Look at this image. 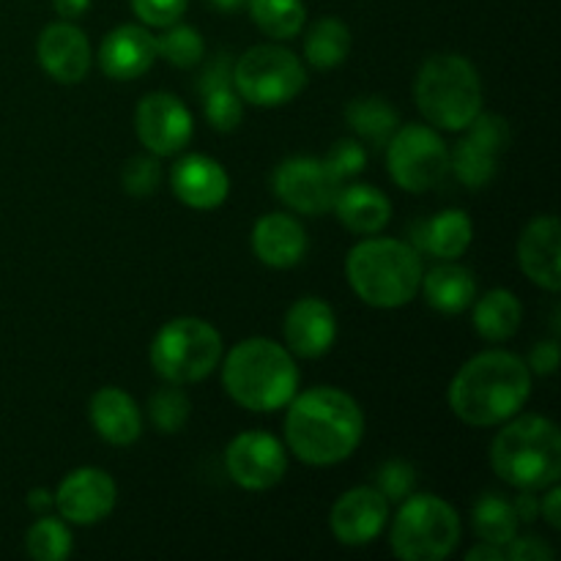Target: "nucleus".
Returning <instances> with one entry per match:
<instances>
[{
  "instance_id": "obj_37",
  "label": "nucleus",
  "mask_w": 561,
  "mask_h": 561,
  "mask_svg": "<svg viewBox=\"0 0 561 561\" xmlns=\"http://www.w3.org/2000/svg\"><path fill=\"white\" fill-rule=\"evenodd\" d=\"M376 488L387 496V502H403L414 493L416 488V474H414V466L405 463V460H389L378 469L376 477Z\"/></svg>"
},
{
  "instance_id": "obj_14",
  "label": "nucleus",
  "mask_w": 561,
  "mask_h": 561,
  "mask_svg": "<svg viewBox=\"0 0 561 561\" xmlns=\"http://www.w3.org/2000/svg\"><path fill=\"white\" fill-rule=\"evenodd\" d=\"M135 129L146 151L153 157H173L190 146L195 135L192 113L173 93H148L140 99L135 113Z\"/></svg>"
},
{
  "instance_id": "obj_11",
  "label": "nucleus",
  "mask_w": 561,
  "mask_h": 561,
  "mask_svg": "<svg viewBox=\"0 0 561 561\" xmlns=\"http://www.w3.org/2000/svg\"><path fill=\"white\" fill-rule=\"evenodd\" d=\"M455 151L449 153V170L469 190H482L496 175L499 162L510 146V124L496 113H480L469 126Z\"/></svg>"
},
{
  "instance_id": "obj_5",
  "label": "nucleus",
  "mask_w": 561,
  "mask_h": 561,
  "mask_svg": "<svg viewBox=\"0 0 561 561\" xmlns=\"http://www.w3.org/2000/svg\"><path fill=\"white\" fill-rule=\"evenodd\" d=\"M491 466L518 491H546L561 477L559 427L537 414L507 422L491 444Z\"/></svg>"
},
{
  "instance_id": "obj_35",
  "label": "nucleus",
  "mask_w": 561,
  "mask_h": 561,
  "mask_svg": "<svg viewBox=\"0 0 561 561\" xmlns=\"http://www.w3.org/2000/svg\"><path fill=\"white\" fill-rule=\"evenodd\" d=\"M148 414H151L153 427L159 433H179L190 420V398L181 392L179 383L157 389L148 403Z\"/></svg>"
},
{
  "instance_id": "obj_7",
  "label": "nucleus",
  "mask_w": 561,
  "mask_h": 561,
  "mask_svg": "<svg viewBox=\"0 0 561 561\" xmlns=\"http://www.w3.org/2000/svg\"><path fill=\"white\" fill-rule=\"evenodd\" d=\"M389 542L394 557L403 561H442L458 548L460 518L444 499L411 493L400 502Z\"/></svg>"
},
{
  "instance_id": "obj_40",
  "label": "nucleus",
  "mask_w": 561,
  "mask_h": 561,
  "mask_svg": "<svg viewBox=\"0 0 561 561\" xmlns=\"http://www.w3.org/2000/svg\"><path fill=\"white\" fill-rule=\"evenodd\" d=\"M504 557L510 561H551L557 553H553V548L548 546L546 540H540V537L515 535L513 540L504 546Z\"/></svg>"
},
{
  "instance_id": "obj_44",
  "label": "nucleus",
  "mask_w": 561,
  "mask_h": 561,
  "mask_svg": "<svg viewBox=\"0 0 561 561\" xmlns=\"http://www.w3.org/2000/svg\"><path fill=\"white\" fill-rule=\"evenodd\" d=\"M504 548L502 546H493V542H480L477 548H471L466 553V561H504Z\"/></svg>"
},
{
  "instance_id": "obj_36",
  "label": "nucleus",
  "mask_w": 561,
  "mask_h": 561,
  "mask_svg": "<svg viewBox=\"0 0 561 561\" xmlns=\"http://www.w3.org/2000/svg\"><path fill=\"white\" fill-rule=\"evenodd\" d=\"M121 184H124V190L131 197H148L162 184V168H159V162L153 157H131L124 164Z\"/></svg>"
},
{
  "instance_id": "obj_3",
  "label": "nucleus",
  "mask_w": 561,
  "mask_h": 561,
  "mask_svg": "<svg viewBox=\"0 0 561 561\" xmlns=\"http://www.w3.org/2000/svg\"><path fill=\"white\" fill-rule=\"evenodd\" d=\"M299 367L285 345L268 337L241 340L222 365L225 392L247 411H279L299 392Z\"/></svg>"
},
{
  "instance_id": "obj_47",
  "label": "nucleus",
  "mask_w": 561,
  "mask_h": 561,
  "mask_svg": "<svg viewBox=\"0 0 561 561\" xmlns=\"http://www.w3.org/2000/svg\"><path fill=\"white\" fill-rule=\"evenodd\" d=\"M206 3L214 5V9H219V11H236V9H241L247 0H206Z\"/></svg>"
},
{
  "instance_id": "obj_20",
  "label": "nucleus",
  "mask_w": 561,
  "mask_h": 561,
  "mask_svg": "<svg viewBox=\"0 0 561 561\" xmlns=\"http://www.w3.org/2000/svg\"><path fill=\"white\" fill-rule=\"evenodd\" d=\"M157 36L142 25H118L104 36L99 47V66L110 80H137L157 60Z\"/></svg>"
},
{
  "instance_id": "obj_4",
  "label": "nucleus",
  "mask_w": 561,
  "mask_h": 561,
  "mask_svg": "<svg viewBox=\"0 0 561 561\" xmlns=\"http://www.w3.org/2000/svg\"><path fill=\"white\" fill-rule=\"evenodd\" d=\"M422 257L400 239H365L348 252L345 274L365 305L398 310L420 294Z\"/></svg>"
},
{
  "instance_id": "obj_45",
  "label": "nucleus",
  "mask_w": 561,
  "mask_h": 561,
  "mask_svg": "<svg viewBox=\"0 0 561 561\" xmlns=\"http://www.w3.org/2000/svg\"><path fill=\"white\" fill-rule=\"evenodd\" d=\"M53 5L64 20H77L91 9V0H53Z\"/></svg>"
},
{
  "instance_id": "obj_34",
  "label": "nucleus",
  "mask_w": 561,
  "mask_h": 561,
  "mask_svg": "<svg viewBox=\"0 0 561 561\" xmlns=\"http://www.w3.org/2000/svg\"><path fill=\"white\" fill-rule=\"evenodd\" d=\"M27 557L36 561H64L71 557V531L64 518H38L25 537Z\"/></svg>"
},
{
  "instance_id": "obj_12",
  "label": "nucleus",
  "mask_w": 561,
  "mask_h": 561,
  "mask_svg": "<svg viewBox=\"0 0 561 561\" xmlns=\"http://www.w3.org/2000/svg\"><path fill=\"white\" fill-rule=\"evenodd\" d=\"M274 195L294 211L318 217L332 211L340 192V179L327 168L323 159L290 157L274 170Z\"/></svg>"
},
{
  "instance_id": "obj_13",
  "label": "nucleus",
  "mask_w": 561,
  "mask_h": 561,
  "mask_svg": "<svg viewBox=\"0 0 561 561\" xmlns=\"http://www.w3.org/2000/svg\"><path fill=\"white\" fill-rule=\"evenodd\" d=\"M228 477L244 491H268L288 471L283 442L266 431L239 433L225 449Z\"/></svg>"
},
{
  "instance_id": "obj_28",
  "label": "nucleus",
  "mask_w": 561,
  "mask_h": 561,
  "mask_svg": "<svg viewBox=\"0 0 561 561\" xmlns=\"http://www.w3.org/2000/svg\"><path fill=\"white\" fill-rule=\"evenodd\" d=\"M524 307L513 290H488L474 305V329L488 343H504L520 329Z\"/></svg>"
},
{
  "instance_id": "obj_22",
  "label": "nucleus",
  "mask_w": 561,
  "mask_h": 561,
  "mask_svg": "<svg viewBox=\"0 0 561 561\" xmlns=\"http://www.w3.org/2000/svg\"><path fill=\"white\" fill-rule=\"evenodd\" d=\"M252 250L266 266L290 268L305 257L307 233L290 214H266L252 228Z\"/></svg>"
},
{
  "instance_id": "obj_9",
  "label": "nucleus",
  "mask_w": 561,
  "mask_h": 561,
  "mask_svg": "<svg viewBox=\"0 0 561 561\" xmlns=\"http://www.w3.org/2000/svg\"><path fill=\"white\" fill-rule=\"evenodd\" d=\"M233 85L255 107H283L305 91L307 71L290 49L257 44L233 64Z\"/></svg>"
},
{
  "instance_id": "obj_6",
  "label": "nucleus",
  "mask_w": 561,
  "mask_h": 561,
  "mask_svg": "<svg viewBox=\"0 0 561 561\" xmlns=\"http://www.w3.org/2000/svg\"><path fill=\"white\" fill-rule=\"evenodd\" d=\"M414 99L433 126L463 131L482 113L480 75L463 55H431L416 75Z\"/></svg>"
},
{
  "instance_id": "obj_15",
  "label": "nucleus",
  "mask_w": 561,
  "mask_h": 561,
  "mask_svg": "<svg viewBox=\"0 0 561 561\" xmlns=\"http://www.w3.org/2000/svg\"><path fill=\"white\" fill-rule=\"evenodd\" d=\"M389 524V502L376 485L351 488L348 493L334 502L329 526H332L334 540L343 546L359 548L370 546L381 537Z\"/></svg>"
},
{
  "instance_id": "obj_24",
  "label": "nucleus",
  "mask_w": 561,
  "mask_h": 561,
  "mask_svg": "<svg viewBox=\"0 0 561 561\" xmlns=\"http://www.w3.org/2000/svg\"><path fill=\"white\" fill-rule=\"evenodd\" d=\"M201 96L203 113L214 129H239L241 118H244V99L239 96L233 85V66H230L228 55H219L211 60V66H206L201 77Z\"/></svg>"
},
{
  "instance_id": "obj_10",
  "label": "nucleus",
  "mask_w": 561,
  "mask_h": 561,
  "mask_svg": "<svg viewBox=\"0 0 561 561\" xmlns=\"http://www.w3.org/2000/svg\"><path fill=\"white\" fill-rule=\"evenodd\" d=\"M387 164L400 190L420 195L447 179L449 148L431 126H398L387 142Z\"/></svg>"
},
{
  "instance_id": "obj_25",
  "label": "nucleus",
  "mask_w": 561,
  "mask_h": 561,
  "mask_svg": "<svg viewBox=\"0 0 561 561\" xmlns=\"http://www.w3.org/2000/svg\"><path fill=\"white\" fill-rule=\"evenodd\" d=\"M471 239H474V225L460 208H447L414 228V250L427 252L438 261H458L469 250Z\"/></svg>"
},
{
  "instance_id": "obj_2",
  "label": "nucleus",
  "mask_w": 561,
  "mask_h": 561,
  "mask_svg": "<svg viewBox=\"0 0 561 561\" xmlns=\"http://www.w3.org/2000/svg\"><path fill=\"white\" fill-rule=\"evenodd\" d=\"M531 394V370L510 351H482L471 356L449 383V409L474 427L513 420Z\"/></svg>"
},
{
  "instance_id": "obj_46",
  "label": "nucleus",
  "mask_w": 561,
  "mask_h": 561,
  "mask_svg": "<svg viewBox=\"0 0 561 561\" xmlns=\"http://www.w3.org/2000/svg\"><path fill=\"white\" fill-rule=\"evenodd\" d=\"M27 507L33 510V513H47L49 507H55V496L53 493H47V491H42V488H38V491H31V496H27Z\"/></svg>"
},
{
  "instance_id": "obj_29",
  "label": "nucleus",
  "mask_w": 561,
  "mask_h": 561,
  "mask_svg": "<svg viewBox=\"0 0 561 561\" xmlns=\"http://www.w3.org/2000/svg\"><path fill=\"white\" fill-rule=\"evenodd\" d=\"M345 121L359 140L373 146H387L398 129V110L381 96H359L345 107Z\"/></svg>"
},
{
  "instance_id": "obj_41",
  "label": "nucleus",
  "mask_w": 561,
  "mask_h": 561,
  "mask_svg": "<svg viewBox=\"0 0 561 561\" xmlns=\"http://www.w3.org/2000/svg\"><path fill=\"white\" fill-rule=\"evenodd\" d=\"M526 367H529L531 373H537V376H553L559 367V343L557 340L537 343L535 348H531Z\"/></svg>"
},
{
  "instance_id": "obj_38",
  "label": "nucleus",
  "mask_w": 561,
  "mask_h": 561,
  "mask_svg": "<svg viewBox=\"0 0 561 561\" xmlns=\"http://www.w3.org/2000/svg\"><path fill=\"white\" fill-rule=\"evenodd\" d=\"M323 162H327V168L332 170L340 181L354 179V175H359L362 170H365L367 151L365 146H362V140H351V137H345V140H337L332 148H329Z\"/></svg>"
},
{
  "instance_id": "obj_21",
  "label": "nucleus",
  "mask_w": 561,
  "mask_h": 561,
  "mask_svg": "<svg viewBox=\"0 0 561 561\" xmlns=\"http://www.w3.org/2000/svg\"><path fill=\"white\" fill-rule=\"evenodd\" d=\"M561 228L557 217H537L518 239V263L526 277L557 294L561 288Z\"/></svg>"
},
{
  "instance_id": "obj_27",
  "label": "nucleus",
  "mask_w": 561,
  "mask_h": 561,
  "mask_svg": "<svg viewBox=\"0 0 561 561\" xmlns=\"http://www.w3.org/2000/svg\"><path fill=\"white\" fill-rule=\"evenodd\" d=\"M420 290L433 310L444 312V316H458L474 305L477 279L466 266L447 261L433 266L431 272H422Z\"/></svg>"
},
{
  "instance_id": "obj_42",
  "label": "nucleus",
  "mask_w": 561,
  "mask_h": 561,
  "mask_svg": "<svg viewBox=\"0 0 561 561\" xmlns=\"http://www.w3.org/2000/svg\"><path fill=\"white\" fill-rule=\"evenodd\" d=\"M546 491H548L546 499L540 502V515L548 520V526H551V529H561V513H559L561 491H559V485L553 482V485L546 488Z\"/></svg>"
},
{
  "instance_id": "obj_26",
  "label": "nucleus",
  "mask_w": 561,
  "mask_h": 561,
  "mask_svg": "<svg viewBox=\"0 0 561 561\" xmlns=\"http://www.w3.org/2000/svg\"><path fill=\"white\" fill-rule=\"evenodd\" d=\"M332 211L356 236H376L392 219V203L378 186L354 184L337 192Z\"/></svg>"
},
{
  "instance_id": "obj_33",
  "label": "nucleus",
  "mask_w": 561,
  "mask_h": 561,
  "mask_svg": "<svg viewBox=\"0 0 561 561\" xmlns=\"http://www.w3.org/2000/svg\"><path fill=\"white\" fill-rule=\"evenodd\" d=\"M157 55L173 64L175 69H190L197 66L206 55V42H203L201 31L192 25H173L164 27L162 36H157Z\"/></svg>"
},
{
  "instance_id": "obj_43",
  "label": "nucleus",
  "mask_w": 561,
  "mask_h": 561,
  "mask_svg": "<svg viewBox=\"0 0 561 561\" xmlns=\"http://www.w3.org/2000/svg\"><path fill=\"white\" fill-rule=\"evenodd\" d=\"M515 515L524 524H531V520L540 518V499H537V491H520V496L513 502Z\"/></svg>"
},
{
  "instance_id": "obj_17",
  "label": "nucleus",
  "mask_w": 561,
  "mask_h": 561,
  "mask_svg": "<svg viewBox=\"0 0 561 561\" xmlns=\"http://www.w3.org/2000/svg\"><path fill=\"white\" fill-rule=\"evenodd\" d=\"M36 58L55 82L75 85V82L85 80L88 69H91V44H88L85 33L71 25L69 20L53 22L38 36Z\"/></svg>"
},
{
  "instance_id": "obj_23",
  "label": "nucleus",
  "mask_w": 561,
  "mask_h": 561,
  "mask_svg": "<svg viewBox=\"0 0 561 561\" xmlns=\"http://www.w3.org/2000/svg\"><path fill=\"white\" fill-rule=\"evenodd\" d=\"M88 414H91L93 431L115 447H129L142 433L140 409L118 387H102L99 392H93Z\"/></svg>"
},
{
  "instance_id": "obj_18",
  "label": "nucleus",
  "mask_w": 561,
  "mask_h": 561,
  "mask_svg": "<svg viewBox=\"0 0 561 561\" xmlns=\"http://www.w3.org/2000/svg\"><path fill=\"white\" fill-rule=\"evenodd\" d=\"M170 186L184 206L195 211H211L228 201L230 179L217 159L206 153H190L170 170Z\"/></svg>"
},
{
  "instance_id": "obj_8",
  "label": "nucleus",
  "mask_w": 561,
  "mask_h": 561,
  "mask_svg": "<svg viewBox=\"0 0 561 561\" xmlns=\"http://www.w3.org/2000/svg\"><path fill=\"white\" fill-rule=\"evenodd\" d=\"M222 359V337L203 318H173L151 343V365L168 383H197Z\"/></svg>"
},
{
  "instance_id": "obj_31",
  "label": "nucleus",
  "mask_w": 561,
  "mask_h": 561,
  "mask_svg": "<svg viewBox=\"0 0 561 561\" xmlns=\"http://www.w3.org/2000/svg\"><path fill=\"white\" fill-rule=\"evenodd\" d=\"M518 515H515L513 502H507L499 493H485L480 502L471 507V526H474L477 537L482 542H493V546H507L515 535H518Z\"/></svg>"
},
{
  "instance_id": "obj_30",
  "label": "nucleus",
  "mask_w": 561,
  "mask_h": 561,
  "mask_svg": "<svg viewBox=\"0 0 561 561\" xmlns=\"http://www.w3.org/2000/svg\"><path fill=\"white\" fill-rule=\"evenodd\" d=\"M351 31L343 20L323 16L307 31L305 36V60L312 69H334L348 58Z\"/></svg>"
},
{
  "instance_id": "obj_1",
  "label": "nucleus",
  "mask_w": 561,
  "mask_h": 561,
  "mask_svg": "<svg viewBox=\"0 0 561 561\" xmlns=\"http://www.w3.org/2000/svg\"><path fill=\"white\" fill-rule=\"evenodd\" d=\"M285 409V442L307 466L343 463L365 436V414L343 389L316 387L296 392Z\"/></svg>"
},
{
  "instance_id": "obj_19",
  "label": "nucleus",
  "mask_w": 561,
  "mask_h": 561,
  "mask_svg": "<svg viewBox=\"0 0 561 561\" xmlns=\"http://www.w3.org/2000/svg\"><path fill=\"white\" fill-rule=\"evenodd\" d=\"M283 332L290 354L301 356V359H318V356L329 354L337 340V318L327 301L307 296L290 307Z\"/></svg>"
},
{
  "instance_id": "obj_39",
  "label": "nucleus",
  "mask_w": 561,
  "mask_h": 561,
  "mask_svg": "<svg viewBox=\"0 0 561 561\" xmlns=\"http://www.w3.org/2000/svg\"><path fill=\"white\" fill-rule=\"evenodd\" d=\"M190 0H131V9L140 22L151 27H168L184 16Z\"/></svg>"
},
{
  "instance_id": "obj_16",
  "label": "nucleus",
  "mask_w": 561,
  "mask_h": 561,
  "mask_svg": "<svg viewBox=\"0 0 561 561\" xmlns=\"http://www.w3.org/2000/svg\"><path fill=\"white\" fill-rule=\"evenodd\" d=\"M53 496L66 524L93 526L113 513L118 491L107 471L88 466V469H75L66 474Z\"/></svg>"
},
{
  "instance_id": "obj_32",
  "label": "nucleus",
  "mask_w": 561,
  "mask_h": 561,
  "mask_svg": "<svg viewBox=\"0 0 561 561\" xmlns=\"http://www.w3.org/2000/svg\"><path fill=\"white\" fill-rule=\"evenodd\" d=\"M252 22L261 27L266 36L279 38H294L305 27L307 11L301 0H247Z\"/></svg>"
}]
</instances>
